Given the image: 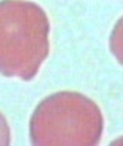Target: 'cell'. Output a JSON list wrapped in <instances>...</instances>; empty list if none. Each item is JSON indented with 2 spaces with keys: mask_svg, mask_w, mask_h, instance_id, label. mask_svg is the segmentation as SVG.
<instances>
[{
  "mask_svg": "<svg viewBox=\"0 0 123 146\" xmlns=\"http://www.w3.org/2000/svg\"><path fill=\"white\" fill-rule=\"evenodd\" d=\"M49 54V20L26 0L0 2V74L33 80Z\"/></svg>",
  "mask_w": 123,
  "mask_h": 146,
  "instance_id": "6da1fadb",
  "label": "cell"
},
{
  "mask_svg": "<svg viewBox=\"0 0 123 146\" xmlns=\"http://www.w3.org/2000/svg\"><path fill=\"white\" fill-rule=\"evenodd\" d=\"M100 108L80 92L62 91L43 98L29 120L35 146H94L100 141Z\"/></svg>",
  "mask_w": 123,
  "mask_h": 146,
  "instance_id": "7a4b0ae2",
  "label": "cell"
},
{
  "mask_svg": "<svg viewBox=\"0 0 123 146\" xmlns=\"http://www.w3.org/2000/svg\"><path fill=\"white\" fill-rule=\"evenodd\" d=\"M11 140V132H9V126H8L6 118L0 114V146H6L9 145Z\"/></svg>",
  "mask_w": 123,
  "mask_h": 146,
  "instance_id": "3957f363",
  "label": "cell"
}]
</instances>
